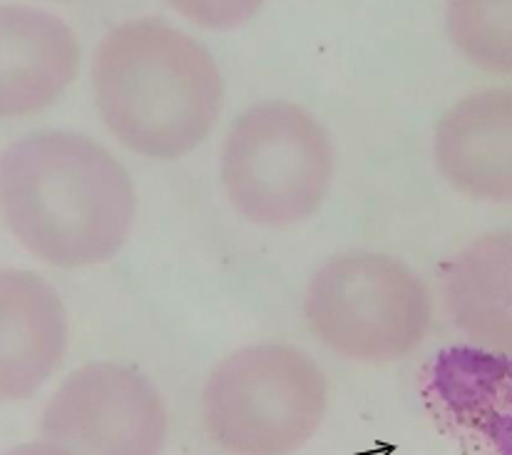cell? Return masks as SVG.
I'll list each match as a JSON object with an SVG mask.
<instances>
[{"mask_svg":"<svg viewBox=\"0 0 512 455\" xmlns=\"http://www.w3.org/2000/svg\"><path fill=\"white\" fill-rule=\"evenodd\" d=\"M0 214L38 262L85 269L120 254L137 217L127 167L92 137L43 130L5 147Z\"/></svg>","mask_w":512,"mask_h":455,"instance_id":"6da1fadb","label":"cell"},{"mask_svg":"<svg viewBox=\"0 0 512 455\" xmlns=\"http://www.w3.org/2000/svg\"><path fill=\"white\" fill-rule=\"evenodd\" d=\"M90 90L110 135L147 160L194 152L224 110L214 55L162 18H132L107 30L92 53Z\"/></svg>","mask_w":512,"mask_h":455,"instance_id":"7a4b0ae2","label":"cell"},{"mask_svg":"<svg viewBox=\"0 0 512 455\" xmlns=\"http://www.w3.org/2000/svg\"><path fill=\"white\" fill-rule=\"evenodd\" d=\"M326 413L324 368L291 344H252L224 356L199 398L204 433L229 455H296Z\"/></svg>","mask_w":512,"mask_h":455,"instance_id":"3957f363","label":"cell"},{"mask_svg":"<svg viewBox=\"0 0 512 455\" xmlns=\"http://www.w3.org/2000/svg\"><path fill=\"white\" fill-rule=\"evenodd\" d=\"M219 177L232 209L249 224L294 227L314 217L334 187V137L296 102H256L224 137Z\"/></svg>","mask_w":512,"mask_h":455,"instance_id":"277c9868","label":"cell"},{"mask_svg":"<svg viewBox=\"0 0 512 455\" xmlns=\"http://www.w3.org/2000/svg\"><path fill=\"white\" fill-rule=\"evenodd\" d=\"M309 331L353 364H396L421 349L433 326V296L406 262L351 252L329 259L304 294Z\"/></svg>","mask_w":512,"mask_h":455,"instance_id":"5b68a950","label":"cell"},{"mask_svg":"<svg viewBox=\"0 0 512 455\" xmlns=\"http://www.w3.org/2000/svg\"><path fill=\"white\" fill-rule=\"evenodd\" d=\"M40 441L68 455H162L165 401L137 368L90 361L75 368L45 403Z\"/></svg>","mask_w":512,"mask_h":455,"instance_id":"8992f818","label":"cell"},{"mask_svg":"<svg viewBox=\"0 0 512 455\" xmlns=\"http://www.w3.org/2000/svg\"><path fill=\"white\" fill-rule=\"evenodd\" d=\"M433 162L453 192L485 204H512V88H488L443 112Z\"/></svg>","mask_w":512,"mask_h":455,"instance_id":"52a82bcc","label":"cell"},{"mask_svg":"<svg viewBox=\"0 0 512 455\" xmlns=\"http://www.w3.org/2000/svg\"><path fill=\"white\" fill-rule=\"evenodd\" d=\"M83 48L60 15L23 3L0 5V115L48 110L75 83Z\"/></svg>","mask_w":512,"mask_h":455,"instance_id":"ba28073f","label":"cell"},{"mask_svg":"<svg viewBox=\"0 0 512 455\" xmlns=\"http://www.w3.org/2000/svg\"><path fill=\"white\" fill-rule=\"evenodd\" d=\"M70 324L63 296L28 269L0 274V396L33 398L68 354Z\"/></svg>","mask_w":512,"mask_h":455,"instance_id":"9c48e42d","label":"cell"},{"mask_svg":"<svg viewBox=\"0 0 512 455\" xmlns=\"http://www.w3.org/2000/svg\"><path fill=\"white\" fill-rule=\"evenodd\" d=\"M445 314L473 346L512 354V229L465 244L440 279Z\"/></svg>","mask_w":512,"mask_h":455,"instance_id":"30bf717a","label":"cell"},{"mask_svg":"<svg viewBox=\"0 0 512 455\" xmlns=\"http://www.w3.org/2000/svg\"><path fill=\"white\" fill-rule=\"evenodd\" d=\"M428 388L463 431L512 455V354L453 346L430 364Z\"/></svg>","mask_w":512,"mask_h":455,"instance_id":"8fae6325","label":"cell"},{"mask_svg":"<svg viewBox=\"0 0 512 455\" xmlns=\"http://www.w3.org/2000/svg\"><path fill=\"white\" fill-rule=\"evenodd\" d=\"M445 33L465 63L512 78V0H455L445 8Z\"/></svg>","mask_w":512,"mask_h":455,"instance_id":"7c38bea8","label":"cell"},{"mask_svg":"<svg viewBox=\"0 0 512 455\" xmlns=\"http://www.w3.org/2000/svg\"><path fill=\"white\" fill-rule=\"evenodd\" d=\"M177 13H182L189 23L204 25V28H234L247 20H252L261 10V3H242V0H212V3H174Z\"/></svg>","mask_w":512,"mask_h":455,"instance_id":"4fadbf2b","label":"cell"},{"mask_svg":"<svg viewBox=\"0 0 512 455\" xmlns=\"http://www.w3.org/2000/svg\"><path fill=\"white\" fill-rule=\"evenodd\" d=\"M5 455H68V453H63L60 448H55L53 443L40 441L38 438V441H30V443H23V446L10 448Z\"/></svg>","mask_w":512,"mask_h":455,"instance_id":"5bb4252c","label":"cell"}]
</instances>
